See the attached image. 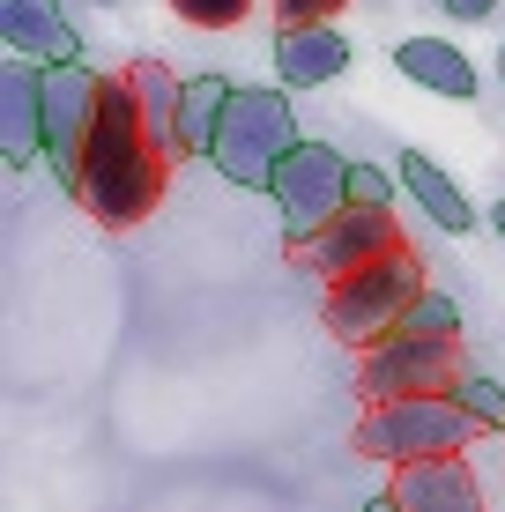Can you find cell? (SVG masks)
Masks as SVG:
<instances>
[{"label": "cell", "instance_id": "1", "mask_svg": "<svg viewBox=\"0 0 505 512\" xmlns=\"http://www.w3.org/2000/svg\"><path fill=\"white\" fill-rule=\"evenodd\" d=\"M164 179H171V156L156 149V134H149V119H142V97H134V82H127V75H104V104H97L90 149H82L75 201L90 208L104 231H134V223L156 216V201H164Z\"/></svg>", "mask_w": 505, "mask_h": 512}, {"label": "cell", "instance_id": "2", "mask_svg": "<svg viewBox=\"0 0 505 512\" xmlns=\"http://www.w3.org/2000/svg\"><path fill=\"white\" fill-rule=\"evenodd\" d=\"M424 290H431V282H424V260H416V253H387V260H372V268L327 282L320 320H327V334H335V342L379 349V342H394V334H402L409 305H416Z\"/></svg>", "mask_w": 505, "mask_h": 512}, {"label": "cell", "instance_id": "3", "mask_svg": "<svg viewBox=\"0 0 505 512\" xmlns=\"http://www.w3.org/2000/svg\"><path fill=\"white\" fill-rule=\"evenodd\" d=\"M468 438H483V431H476V416H468L454 394L379 401V409H364V423H357V453H364V461H379V468L454 461V453H468Z\"/></svg>", "mask_w": 505, "mask_h": 512}, {"label": "cell", "instance_id": "4", "mask_svg": "<svg viewBox=\"0 0 505 512\" xmlns=\"http://www.w3.org/2000/svg\"><path fill=\"white\" fill-rule=\"evenodd\" d=\"M298 112H290V90H238L231 97V112H223V127H216V149H208V164L223 171L231 186H246V193H268L275 186V171H283V156L298 149Z\"/></svg>", "mask_w": 505, "mask_h": 512}, {"label": "cell", "instance_id": "5", "mask_svg": "<svg viewBox=\"0 0 505 512\" xmlns=\"http://www.w3.org/2000/svg\"><path fill=\"white\" fill-rule=\"evenodd\" d=\"M268 193H275V208H283L290 253H298V245H312L342 208H350V156L327 149V141H298V149L283 156V171H275Z\"/></svg>", "mask_w": 505, "mask_h": 512}, {"label": "cell", "instance_id": "6", "mask_svg": "<svg viewBox=\"0 0 505 512\" xmlns=\"http://www.w3.org/2000/svg\"><path fill=\"white\" fill-rule=\"evenodd\" d=\"M468 379L461 364V342H446V334H394V342L364 349L357 364V394L372 401H424V394H454Z\"/></svg>", "mask_w": 505, "mask_h": 512}, {"label": "cell", "instance_id": "7", "mask_svg": "<svg viewBox=\"0 0 505 512\" xmlns=\"http://www.w3.org/2000/svg\"><path fill=\"white\" fill-rule=\"evenodd\" d=\"M97 104H104V75H90L82 60L45 67V164L60 171L67 193H75V179H82V149H90Z\"/></svg>", "mask_w": 505, "mask_h": 512}, {"label": "cell", "instance_id": "8", "mask_svg": "<svg viewBox=\"0 0 505 512\" xmlns=\"http://www.w3.org/2000/svg\"><path fill=\"white\" fill-rule=\"evenodd\" d=\"M387 253H409V238H402V223H394V208H342V216L327 223L312 245H298L290 260H298L305 275L342 282V275L372 268V260H387Z\"/></svg>", "mask_w": 505, "mask_h": 512}, {"label": "cell", "instance_id": "9", "mask_svg": "<svg viewBox=\"0 0 505 512\" xmlns=\"http://www.w3.org/2000/svg\"><path fill=\"white\" fill-rule=\"evenodd\" d=\"M0 156L8 164H38L45 156V67L38 60L0 67Z\"/></svg>", "mask_w": 505, "mask_h": 512}, {"label": "cell", "instance_id": "10", "mask_svg": "<svg viewBox=\"0 0 505 512\" xmlns=\"http://www.w3.org/2000/svg\"><path fill=\"white\" fill-rule=\"evenodd\" d=\"M0 38H8V60H38V67L82 60V38L60 0H0Z\"/></svg>", "mask_w": 505, "mask_h": 512}, {"label": "cell", "instance_id": "11", "mask_svg": "<svg viewBox=\"0 0 505 512\" xmlns=\"http://www.w3.org/2000/svg\"><path fill=\"white\" fill-rule=\"evenodd\" d=\"M387 498L402 505V512H491V505H483L476 468H468V453H454V461H409V468H394Z\"/></svg>", "mask_w": 505, "mask_h": 512}, {"label": "cell", "instance_id": "12", "mask_svg": "<svg viewBox=\"0 0 505 512\" xmlns=\"http://www.w3.org/2000/svg\"><path fill=\"white\" fill-rule=\"evenodd\" d=\"M342 67H350V38H342L335 23L327 30H283L275 38V90H320V82H335Z\"/></svg>", "mask_w": 505, "mask_h": 512}, {"label": "cell", "instance_id": "13", "mask_svg": "<svg viewBox=\"0 0 505 512\" xmlns=\"http://www.w3.org/2000/svg\"><path fill=\"white\" fill-rule=\"evenodd\" d=\"M394 67H402L409 82H424L431 97H446V104L476 97V60H468L454 38H402L394 45Z\"/></svg>", "mask_w": 505, "mask_h": 512}, {"label": "cell", "instance_id": "14", "mask_svg": "<svg viewBox=\"0 0 505 512\" xmlns=\"http://www.w3.org/2000/svg\"><path fill=\"white\" fill-rule=\"evenodd\" d=\"M394 179H402V193H409L416 208H424L431 223H439V231H454V238H461V231H476V201H468V193H461L454 179H446V171L431 164L424 149H402Z\"/></svg>", "mask_w": 505, "mask_h": 512}, {"label": "cell", "instance_id": "15", "mask_svg": "<svg viewBox=\"0 0 505 512\" xmlns=\"http://www.w3.org/2000/svg\"><path fill=\"white\" fill-rule=\"evenodd\" d=\"M231 97H238V82L186 75V90H179V156H208L216 149V127H223V112H231Z\"/></svg>", "mask_w": 505, "mask_h": 512}, {"label": "cell", "instance_id": "16", "mask_svg": "<svg viewBox=\"0 0 505 512\" xmlns=\"http://www.w3.org/2000/svg\"><path fill=\"white\" fill-rule=\"evenodd\" d=\"M127 82H134V97H142V119H149L156 149L179 156V90H186V82L171 75L164 60H134V67H127Z\"/></svg>", "mask_w": 505, "mask_h": 512}, {"label": "cell", "instance_id": "17", "mask_svg": "<svg viewBox=\"0 0 505 512\" xmlns=\"http://www.w3.org/2000/svg\"><path fill=\"white\" fill-rule=\"evenodd\" d=\"M454 401L476 416V431H505V386H498L491 372H468V379L454 386Z\"/></svg>", "mask_w": 505, "mask_h": 512}, {"label": "cell", "instance_id": "18", "mask_svg": "<svg viewBox=\"0 0 505 512\" xmlns=\"http://www.w3.org/2000/svg\"><path fill=\"white\" fill-rule=\"evenodd\" d=\"M402 334H446V342H461V305H454L446 290H424V297L409 305Z\"/></svg>", "mask_w": 505, "mask_h": 512}, {"label": "cell", "instance_id": "19", "mask_svg": "<svg viewBox=\"0 0 505 512\" xmlns=\"http://www.w3.org/2000/svg\"><path fill=\"white\" fill-rule=\"evenodd\" d=\"M171 15L194 30H238L253 15V0H171Z\"/></svg>", "mask_w": 505, "mask_h": 512}, {"label": "cell", "instance_id": "20", "mask_svg": "<svg viewBox=\"0 0 505 512\" xmlns=\"http://www.w3.org/2000/svg\"><path fill=\"white\" fill-rule=\"evenodd\" d=\"M402 179H387L379 164H350V208H394Z\"/></svg>", "mask_w": 505, "mask_h": 512}, {"label": "cell", "instance_id": "21", "mask_svg": "<svg viewBox=\"0 0 505 512\" xmlns=\"http://www.w3.org/2000/svg\"><path fill=\"white\" fill-rule=\"evenodd\" d=\"M350 0H275V23L283 30H327Z\"/></svg>", "mask_w": 505, "mask_h": 512}, {"label": "cell", "instance_id": "22", "mask_svg": "<svg viewBox=\"0 0 505 512\" xmlns=\"http://www.w3.org/2000/svg\"><path fill=\"white\" fill-rule=\"evenodd\" d=\"M439 8H446V15H454V23H483V15H491V8H498V0H439Z\"/></svg>", "mask_w": 505, "mask_h": 512}, {"label": "cell", "instance_id": "23", "mask_svg": "<svg viewBox=\"0 0 505 512\" xmlns=\"http://www.w3.org/2000/svg\"><path fill=\"white\" fill-rule=\"evenodd\" d=\"M491 231H498V238H505V201H498V208H491Z\"/></svg>", "mask_w": 505, "mask_h": 512}, {"label": "cell", "instance_id": "24", "mask_svg": "<svg viewBox=\"0 0 505 512\" xmlns=\"http://www.w3.org/2000/svg\"><path fill=\"white\" fill-rule=\"evenodd\" d=\"M364 512H402V505H394V498H372V505H364Z\"/></svg>", "mask_w": 505, "mask_h": 512}, {"label": "cell", "instance_id": "25", "mask_svg": "<svg viewBox=\"0 0 505 512\" xmlns=\"http://www.w3.org/2000/svg\"><path fill=\"white\" fill-rule=\"evenodd\" d=\"M498 82H505V45H498Z\"/></svg>", "mask_w": 505, "mask_h": 512}]
</instances>
